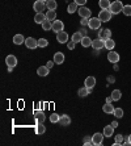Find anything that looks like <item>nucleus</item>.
Masks as SVG:
<instances>
[{
    "label": "nucleus",
    "instance_id": "obj_2",
    "mask_svg": "<svg viewBox=\"0 0 131 146\" xmlns=\"http://www.w3.org/2000/svg\"><path fill=\"white\" fill-rule=\"evenodd\" d=\"M111 16H113V13H111L109 9H101L100 13H98V19H100L102 23H108V21H110Z\"/></svg>",
    "mask_w": 131,
    "mask_h": 146
},
{
    "label": "nucleus",
    "instance_id": "obj_28",
    "mask_svg": "<svg viewBox=\"0 0 131 146\" xmlns=\"http://www.w3.org/2000/svg\"><path fill=\"white\" fill-rule=\"evenodd\" d=\"M46 19L50 21H54L57 20V12L55 11H47L46 12Z\"/></svg>",
    "mask_w": 131,
    "mask_h": 146
},
{
    "label": "nucleus",
    "instance_id": "obj_26",
    "mask_svg": "<svg viewBox=\"0 0 131 146\" xmlns=\"http://www.w3.org/2000/svg\"><path fill=\"white\" fill-rule=\"evenodd\" d=\"M114 46H115V42L111 40V38H109V40L105 41V49H108L109 51L113 50V49H114Z\"/></svg>",
    "mask_w": 131,
    "mask_h": 146
},
{
    "label": "nucleus",
    "instance_id": "obj_4",
    "mask_svg": "<svg viewBox=\"0 0 131 146\" xmlns=\"http://www.w3.org/2000/svg\"><path fill=\"white\" fill-rule=\"evenodd\" d=\"M77 13H79V16L81 17V19H91V15H92V12H91V9L89 8H87L85 5H83V7H79V9H77Z\"/></svg>",
    "mask_w": 131,
    "mask_h": 146
},
{
    "label": "nucleus",
    "instance_id": "obj_19",
    "mask_svg": "<svg viewBox=\"0 0 131 146\" xmlns=\"http://www.w3.org/2000/svg\"><path fill=\"white\" fill-rule=\"evenodd\" d=\"M59 122H61L62 126H67V125H70L71 124V117L70 116H67V115H63V116H61Z\"/></svg>",
    "mask_w": 131,
    "mask_h": 146
},
{
    "label": "nucleus",
    "instance_id": "obj_5",
    "mask_svg": "<svg viewBox=\"0 0 131 146\" xmlns=\"http://www.w3.org/2000/svg\"><path fill=\"white\" fill-rule=\"evenodd\" d=\"M104 133H94L93 136H92V141H93V145H102V142H104Z\"/></svg>",
    "mask_w": 131,
    "mask_h": 146
},
{
    "label": "nucleus",
    "instance_id": "obj_31",
    "mask_svg": "<svg viewBox=\"0 0 131 146\" xmlns=\"http://www.w3.org/2000/svg\"><path fill=\"white\" fill-rule=\"evenodd\" d=\"M77 7H79V5H77V4L74 1V3H71L70 5H68L67 12H68V13H75V12H77V9H79Z\"/></svg>",
    "mask_w": 131,
    "mask_h": 146
},
{
    "label": "nucleus",
    "instance_id": "obj_23",
    "mask_svg": "<svg viewBox=\"0 0 131 146\" xmlns=\"http://www.w3.org/2000/svg\"><path fill=\"white\" fill-rule=\"evenodd\" d=\"M114 107H113V104L111 103H106L104 107H102V111H104L105 113H113L114 112Z\"/></svg>",
    "mask_w": 131,
    "mask_h": 146
},
{
    "label": "nucleus",
    "instance_id": "obj_16",
    "mask_svg": "<svg viewBox=\"0 0 131 146\" xmlns=\"http://www.w3.org/2000/svg\"><path fill=\"white\" fill-rule=\"evenodd\" d=\"M45 20H46V15L43 12H38L34 16V23H37V24H42Z\"/></svg>",
    "mask_w": 131,
    "mask_h": 146
},
{
    "label": "nucleus",
    "instance_id": "obj_3",
    "mask_svg": "<svg viewBox=\"0 0 131 146\" xmlns=\"http://www.w3.org/2000/svg\"><path fill=\"white\" fill-rule=\"evenodd\" d=\"M101 24H102V21H101L98 17H91L88 27L91 28V29H93V31H96V29H100L101 28Z\"/></svg>",
    "mask_w": 131,
    "mask_h": 146
},
{
    "label": "nucleus",
    "instance_id": "obj_37",
    "mask_svg": "<svg viewBox=\"0 0 131 146\" xmlns=\"http://www.w3.org/2000/svg\"><path fill=\"white\" fill-rule=\"evenodd\" d=\"M124 16H131V5H123V9H122Z\"/></svg>",
    "mask_w": 131,
    "mask_h": 146
},
{
    "label": "nucleus",
    "instance_id": "obj_33",
    "mask_svg": "<svg viewBox=\"0 0 131 146\" xmlns=\"http://www.w3.org/2000/svg\"><path fill=\"white\" fill-rule=\"evenodd\" d=\"M113 115H114L117 119H122V117H123V109L122 108H115L114 112H113Z\"/></svg>",
    "mask_w": 131,
    "mask_h": 146
},
{
    "label": "nucleus",
    "instance_id": "obj_6",
    "mask_svg": "<svg viewBox=\"0 0 131 146\" xmlns=\"http://www.w3.org/2000/svg\"><path fill=\"white\" fill-rule=\"evenodd\" d=\"M25 45H26L28 49H32V50H33V49L38 48V41L33 37H28L26 40H25Z\"/></svg>",
    "mask_w": 131,
    "mask_h": 146
},
{
    "label": "nucleus",
    "instance_id": "obj_20",
    "mask_svg": "<svg viewBox=\"0 0 131 146\" xmlns=\"http://www.w3.org/2000/svg\"><path fill=\"white\" fill-rule=\"evenodd\" d=\"M25 40H26V38H24L22 34H16V36L13 37V44H14V45L25 44Z\"/></svg>",
    "mask_w": 131,
    "mask_h": 146
},
{
    "label": "nucleus",
    "instance_id": "obj_25",
    "mask_svg": "<svg viewBox=\"0 0 131 146\" xmlns=\"http://www.w3.org/2000/svg\"><path fill=\"white\" fill-rule=\"evenodd\" d=\"M111 99H113V102H118L119 99H121V96H122V94H121V91L119 90H113V92H111Z\"/></svg>",
    "mask_w": 131,
    "mask_h": 146
},
{
    "label": "nucleus",
    "instance_id": "obj_24",
    "mask_svg": "<svg viewBox=\"0 0 131 146\" xmlns=\"http://www.w3.org/2000/svg\"><path fill=\"white\" fill-rule=\"evenodd\" d=\"M92 41L91 38L88 37V36H85V37H83V40H81V46H84V48H89V46H92Z\"/></svg>",
    "mask_w": 131,
    "mask_h": 146
},
{
    "label": "nucleus",
    "instance_id": "obj_15",
    "mask_svg": "<svg viewBox=\"0 0 131 146\" xmlns=\"http://www.w3.org/2000/svg\"><path fill=\"white\" fill-rule=\"evenodd\" d=\"M54 62L57 63V65H62V63L64 62V54L62 53V51H58V53L54 54Z\"/></svg>",
    "mask_w": 131,
    "mask_h": 146
},
{
    "label": "nucleus",
    "instance_id": "obj_30",
    "mask_svg": "<svg viewBox=\"0 0 131 146\" xmlns=\"http://www.w3.org/2000/svg\"><path fill=\"white\" fill-rule=\"evenodd\" d=\"M71 40L74 41V42H81V40H83V34L80 33V32H76V33H74L72 34V38Z\"/></svg>",
    "mask_w": 131,
    "mask_h": 146
},
{
    "label": "nucleus",
    "instance_id": "obj_27",
    "mask_svg": "<svg viewBox=\"0 0 131 146\" xmlns=\"http://www.w3.org/2000/svg\"><path fill=\"white\" fill-rule=\"evenodd\" d=\"M41 25H42V29H43V31H50V29H53V23H51L50 20H47V19Z\"/></svg>",
    "mask_w": 131,
    "mask_h": 146
},
{
    "label": "nucleus",
    "instance_id": "obj_11",
    "mask_svg": "<svg viewBox=\"0 0 131 146\" xmlns=\"http://www.w3.org/2000/svg\"><path fill=\"white\" fill-rule=\"evenodd\" d=\"M108 61L110 62V63H117V62L119 61V54L113 50H110L108 53Z\"/></svg>",
    "mask_w": 131,
    "mask_h": 146
},
{
    "label": "nucleus",
    "instance_id": "obj_32",
    "mask_svg": "<svg viewBox=\"0 0 131 146\" xmlns=\"http://www.w3.org/2000/svg\"><path fill=\"white\" fill-rule=\"evenodd\" d=\"M36 132H37L38 134H43V133L46 132V126L43 125V122H38V125H37V129H36Z\"/></svg>",
    "mask_w": 131,
    "mask_h": 146
},
{
    "label": "nucleus",
    "instance_id": "obj_34",
    "mask_svg": "<svg viewBox=\"0 0 131 146\" xmlns=\"http://www.w3.org/2000/svg\"><path fill=\"white\" fill-rule=\"evenodd\" d=\"M59 120H61V116L58 115V113H53V115H50V121L53 122V124L59 122Z\"/></svg>",
    "mask_w": 131,
    "mask_h": 146
},
{
    "label": "nucleus",
    "instance_id": "obj_41",
    "mask_svg": "<svg viewBox=\"0 0 131 146\" xmlns=\"http://www.w3.org/2000/svg\"><path fill=\"white\" fill-rule=\"evenodd\" d=\"M88 24H89V19H87V17L81 19V25H88Z\"/></svg>",
    "mask_w": 131,
    "mask_h": 146
},
{
    "label": "nucleus",
    "instance_id": "obj_29",
    "mask_svg": "<svg viewBox=\"0 0 131 146\" xmlns=\"http://www.w3.org/2000/svg\"><path fill=\"white\" fill-rule=\"evenodd\" d=\"M89 92H91V90H89V88H87V87H83V88H80L79 91H77V95L80 96V98H85V96H87Z\"/></svg>",
    "mask_w": 131,
    "mask_h": 146
},
{
    "label": "nucleus",
    "instance_id": "obj_9",
    "mask_svg": "<svg viewBox=\"0 0 131 146\" xmlns=\"http://www.w3.org/2000/svg\"><path fill=\"white\" fill-rule=\"evenodd\" d=\"M63 29H64L63 21H61V20H54L53 21V31H54L55 33H59V32H62Z\"/></svg>",
    "mask_w": 131,
    "mask_h": 146
},
{
    "label": "nucleus",
    "instance_id": "obj_13",
    "mask_svg": "<svg viewBox=\"0 0 131 146\" xmlns=\"http://www.w3.org/2000/svg\"><path fill=\"white\" fill-rule=\"evenodd\" d=\"M84 84H85V87H87V88H89L92 91V90H93V87L96 86V78H94V76H88V78L85 79Z\"/></svg>",
    "mask_w": 131,
    "mask_h": 146
},
{
    "label": "nucleus",
    "instance_id": "obj_40",
    "mask_svg": "<svg viewBox=\"0 0 131 146\" xmlns=\"http://www.w3.org/2000/svg\"><path fill=\"white\" fill-rule=\"evenodd\" d=\"M75 3H76L79 7H83V5L87 4V0H75Z\"/></svg>",
    "mask_w": 131,
    "mask_h": 146
},
{
    "label": "nucleus",
    "instance_id": "obj_47",
    "mask_svg": "<svg viewBox=\"0 0 131 146\" xmlns=\"http://www.w3.org/2000/svg\"><path fill=\"white\" fill-rule=\"evenodd\" d=\"M42 1H45V3H46V1H47V0H42Z\"/></svg>",
    "mask_w": 131,
    "mask_h": 146
},
{
    "label": "nucleus",
    "instance_id": "obj_10",
    "mask_svg": "<svg viewBox=\"0 0 131 146\" xmlns=\"http://www.w3.org/2000/svg\"><path fill=\"white\" fill-rule=\"evenodd\" d=\"M57 41L59 44H66V42H68V34L63 31L57 33Z\"/></svg>",
    "mask_w": 131,
    "mask_h": 146
},
{
    "label": "nucleus",
    "instance_id": "obj_45",
    "mask_svg": "<svg viewBox=\"0 0 131 146\" xmlns=\"http://www.w3.org/2000/svg\"><path fill=\"white\" fill-rule=\"evenodd\" d=\"M111 102H113V99H111V96H109L108 100H106V103H111Z\"/></svg>",
    "mask_w": 131,
    "mask_h": 146
},
{
    "label": "nucleus",
    "instance_id": "obj_12",
    "mask_svg": "<svg viewBox=\"0 0 131 146\" xmlns=\"http://www.w3.org/2000/svg\"><path fill=\"white\" fill-rule=\"evenodd\" d=\"M33 8H34V11H37V13L38 12H42V11H45V8H46V3L42 1V0H37V1L33 4Z\"/></svg>",
    "mask_w": 131,
    "mask_h": 146
},
{
    "label": "nucleus",
    "instance_id": "obj_8",
    "mask_svg": "<svg viewBox=\"0 0 131 146\" xmlns=\"http://www.w3.org/2000/svg\"><path fill=\"white\" fill-rule=\"evenodd\" d=\"M92 48L94 50H100V49L105 48V41L101 40V38H96V40L92 41Z\"/></svg>",
    "mask_w": 131,
    "mask_h": 146
},
{
    "label": "nucleus",
    "instance_id": "obj_46",
    "mask_svg": "<svg viewBox=\"0 0 131 146\" xmlns=\"http://www.w3.org/2000/svg\"><path fill=\"white\" fill-rule=\"evenodd\" d=\"M80 33H81V34H83V37H85V36H87V32H85V31H81V32H80Z\"/></svg>",
    "mask_w": 131,
    "mask_h": 146
},
{
    "label": "nucleus",
    "instance_id": "obj_22",
    "mask_svg": "<svg viewBox=\"0 0 131 146\" xmlns=\"http://www.w3.org/2000/svg\"><path fill=\"white\" fill-rule=\"evenodd\" d=\"M110 4V0H98V5H100L101 9H109Z\"/></svg>",
    "mask_w": 131,
    "mask_h": 146
},
{
    "label": "nucleus",
    "instance_id": "obj_14",
    "mask_svg": "<svg viewBox=\"0 0 131 146\" xmlns=\"http://www.w3.org/2000/svg\"><path fill=\"white\" fill-rule=\"evenodd\" d=\"M5 63H7V67L8 66H11V67H14V66L17 65V58L14 57V55H8L7 58H5Z\"/></svg>",
    "mask_w": 131,
    "mask_h": 146
},
{
    "label": "nucleus",
    "instance_id": "obj_35",
    "mask_svg": "<svg viewBox=\"0 0 131 146\" xmlns=\"http://www.w3.org/2000/svg\"><path fill=\"white\" fill-rule=\"evenodd\" d=\"M124 145V137L122 134H117L115 136V145Z\"/></svg>",
    "mask_w": 131,
    "mask_h": 146
},
{
    "label": "nucleus",
    "instance_id": "obj_42",
    "mask_svg": "<svg viewBox=\"0 0 131 146\" xmlns=\"http://www.w3.org/2000/svg\"><path fill=\"white\" fill-rule=\"evenodd\" d=\"M54 63H55L54 61H49V62L46 63V67H47V68H51L53 66H54Z\"/></svg>",
    "mask_w": 131,
    "mask_h": 146
},
{
    "label": "nucleus",
    "instance_id": "obj_44",
    "mask_svg": "<svg viewBox=\"0 0 131 146\" xmlns=\"http://www.w3.org/2000/svg\"><path fill=\"white\" fill-rule=\"evenodd\" d=\"M111 125H113V128H114V129H115V128H117V126H118V122H117V121H113V124H111Z\"/></svg>",
    "mask_w": 131,
    "mask_h": 146
},
{
    "label": "nucleus",
    "instance_id": "obj_39",
    "mask_svg": "<svg viewBox=\"0 0 131 146\" xmlns=\"http://www.w3.org/2000/svg\"><path fill=\"white\" fill-rule=\"evenodd\" d=\"M75 45H76V42H74V41L71 40V42H67V48L70 49V50H74V49H75Z\"/></svg>",
    "mask_w": 131,
    "mask_h": 146
},
{
    "label": "nucleus",
    "instance_id": "obj_21",
    "mask_svg": "<svg viewBox=\"0 0 131 146\" xmlns=\"http://www.w3.org/2000/svg\"><path fill=\"white\" fill-rule=\"evenodd\" d=\"M57 7H58V4H57L55 0H47L46 1V8L49 11H55L57 9Z\"/></svg>",
    "mask_w": 131,
    "mask_h": 146
},
{
    "label": "nucleus",
    "instance_id": "obj_17",
    "mask_svg": "<svg viewBox=\"0 0 131 146\" xmlns=\"http://www.w3.org/2000/svg\"><path fill=\"white\" fill-rule=\"evenodd\" d=\"M49 70H50V68H47L46 66H39V67L37 68V74L39 75V76H47V75H49Z\"/></svg>",
    "mask_w": 131,
    "mask_h": 146
},
{
    "label": "nucleus",
    "instance_id": "obj_43",
    "mask_svg": "<svg viewBox=\"0 0 131 146\" xmlns=\"http://www.w3.org/2000/svg\"><path fill=\"white\" fill-rule=\"evenodd\" d=\"M124 145H131V134L128 137H126V141H124Z\"/></svg>",
    "mask_w": 131,
    "mask_h": 146
},
{
    "label": "nucleus",
    "instance_id": "obj_1",
    "mask_svg": "<svg viewBox=\"0 0 131 146\" xmlns=\"http://www.w3.org/2000/svg\"><path fill=\"white\" fill-rule=\"evenodd\" d=\"M122 9H123V4H122V1H119V0H115V1H113V3L110 4V8H109V11H110L113 15L121 13Z\"/></svg>",
    "mask_w": 131,
    "mask_h": 146
},
{
    "label": "nucleus",
    "instance_id": "obj_7",
    "mask_svg": "<svg viewBox=\"0 0 131 146\" xmlns=\"http://www.w3.org/2000/svg\"><path fill=\"white\" fill-rule=\"evenodd\" d=\"M98 38H101V40H104V41L111 38V31L108 29V28H106V29H101V31L98 32Z\"/></svg>",
    "mask_w": 131,
    "mask_h": 146
},
{
    "label": "nucleus",
    "instance_id": "obj_36",
    "mask_svg": "<svg viewBox=\"0 0 131 146\" xmlns=\"http://www.w3.org/2000/svg\"><path fill=\"white\" fill-rule=\"evenodd\" d=\"M47 45H49V41H47L46 38H39V40H38V46H39V48H46Z\"/></svg>",
    "mask_w": 131,
    "mask_h": 146
},
{
    "label": "nucleus",
    "instance_id": "obj_38",
    "mask_svg": "<svg viewBox=\"0 0 131 146\" xmlns=\"http://www.w3.org/2000/svg\"><path fill=\"white\" fill-rule=\"evenodd\" d=\"M36 119H37V121L38 122H43L45 121V119H46V116L43 115V112H39V113H36Z\"/></svg>",
    "mask_w": 131,
    "mask_h": 146
},
{
    "label": "nucleus",
    "instance_id": "obj_18",
    "mask_svg": "<svg viewBox=\"0 0 131 146\" xmlns=\"http://www.w3.org/2000/svg\"><path fill=\"white\" fill-rule=\"evenodd\" d=\"M104 136L105 137H113V133H114V128H113V125H108L104 128Z\"/></svg>",
    "mask_w": 131,
    "mask_h": 146
}]
</instances>
